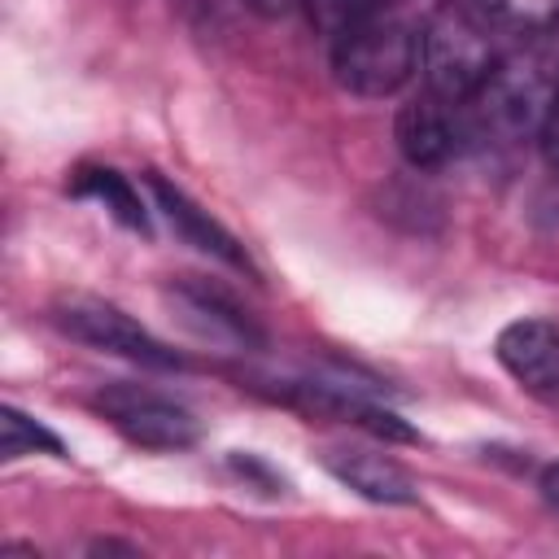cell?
Segmentation results:
<instances>
[{
	"mask_svg": "<svg viewBox=\"0 0 559 559\" xmlns=\"http://www.w3.org/2000/svg\"><path fill=\"white\" fill-rule=\"evenodd\" d=\"M52 323L66 336H74V341H83L92 349H109L118 358H131L140 367H153V371H179L183 367V358L170 345H162L127 310H118V306H109L100 297H70V301H61L52 310Z\"/></svg>",
	"mask_w": 559,
	"mask_h": 559,
	"instance_id": "277c9868",
	"label": "cell"
},
{
	"mask_svg": "<svg viewBox=\"0 0 559 559\" xmlns=\"http://www.w3.org/2000/svg\"><path fill=\"white\" fill-rule=\"evenodd\" d=\"M301 4H306L310 22H314L323 35L336 39L341 31H349V26H358V22L376 17V13H384L389 0H301Z\"/></svg>",
	"mask_w": 559,
	"mask_h": 559,
	"instance_id": "5bb4252c",
	"label": "cell"
},
{
	"mask_svg": "<svg viewBox=\"0 0 559 559\" xmlns=\"http://www.w3.org/2000/svg\"><path fill=\"white\" fill-rule=\"evenodd\" d=\"M498 61L502 57L493 48V26L472 4H450L424 26L419 70L428 92L450 105H467Z\"/></svg>",
	"mask_w": 559,
	"mask_h": 559,
	"instance_id": "6da1fadb",
	"label": "cell"
},
{
	"mask_svg": "<svg viewBox=\"0 0 559 559\" xmlns=\"http://www.w3.org/2000/svg\"><path fill=\"white\" fill-rule=\"evenodd\" d=\"M148 188H153V197H157V210L166 214V223L192 245V249H201V253H210V258H218V262H227V266H236V271H249V258H245V249L236 245V236L223 227V223H214L188 192H179L175 183H166V179H148Z\"/></svg>",
	"mask_w": 559,
	"mask_h": 559,
	"instance_id": "9c48e42d",
	"label": "cell"
},
{
	"mask_svg": "<svg viewBox=\"0 0 559 559\" xmlns=\"http://www.w3.org/2000/svg\"><path fill=\"white\" fill-rule=\"evenodd\" d=\"M537 140H542V153H546V162L559 170V79H555V92H550V105H546V118H542V131H537Z\"/></svg>",
	"mask_w": 559,
	"mask_h": 559,
	"instance_id": "9a60e30c",
	"label": "cell"
},
{
	"mask_svg": "<svg viewBox=\"0 0 559 559\" xmlns=\"http://www.w3.org/2000/svg\"><path fill=\"white\" fill-rule=\"evenodd\" d=\"M419 39L411 22L376 13L332 39V74L354 96H393L419 70Z\"/></svg>",
	"mask_w": 559,
	"mask_h": 559,
	"instance_id": "7a4b0ae2",
	"label": "cell"
},
{
	"mask_svg": "<svg viewBox=\"0 0 559 559\" xmlns=\"http://www.w3.org/2000/svg\"><path fill=\"white\" fill-rule=\"evenodd\" d=\"M323 463H328V472H332L341 485H349V489H354V493H362L367 502L406 507V502H415V498H419V489H415L411 472H406L397 459H389V454H367V450H328V454H323Z\"/></svg>",
	"mask_w": 559,
	"mask_h": 559,
	"instance_id": "ba28073f",
	"label": "cell"
},
{
	"mask_svg": "<svg viewBox=\"0 0 559 559\" xmlns=\"http://www.w3.org/2000/svg\"><path fill=\"white\" fill-rule=\"evenodd\" d=\"M542 61H546L550 70H559V17L546 26V52H542Z\"/></svg>",
	"mask_w": 559,
	"mask_h": 559,
	"instance_id": "2e32d148",
	"label": "cell"
},
{
	"mask_svg": "<svg viewBox=\"0 0 559 559\" xmlns=\"http://www.w3.org/2000/svg\"><path fill=\"white\" fill-rule=\"evenodd\" d=\"M92 406L135 445L144 450H188L201 437V424L188 406H179L166 393L140 389V384H105Z\"/></svg>",
	"mask_w": 559,
	"mask_h": 559,
	"instance_id": "5b68a950",
	"label": "cell"
},
{
	"mask_svg": "<svg viewBox=\"0 0 559 559\" xmlns=\"http://www.w3.org/2000/svg\"><path fill=\"white\" fill-rule=\"evenodd\" d=\"M459 105L441 100V96H424L402 105L397 114V148L415 170H437L445 166L459 148H463V122L454 114Z\"/></svg>",
	"mask_w": 559,
	"mask_h": 559,
	"instance_id": "52a82bcc",
	"label": "cell"
},
{
	"mask_svg": "<svg viewBox=\"0 0 559 559\" xmlns=\"http://www.w3.org/2000/svg\"><path fill=\"white\" fill-rule=\"evenodd\" d=\"M498 362L515 384L542 397H559V323L550 319H515L493 341Z\"/></svg>",
	"mask_w": 559,
	"mask_h": 559,
	"instance_id": "8992f818",
	"label": "cell"
},
{
	"mask_svg": "<svg viewBox=\"0 0 559 559\" xmlns=\"http://www.w3.org/2000/svg\"><path fill=\"white\" fill-rule=\"evenodd\" d=\"M249 4H258V9H266V13H280V9H288V4H297V0H249Z\"/></svg>",
	"mask_w": 559,
	"mask_h": 559,
	"instance_id": "ac0fdd59",
	"label": "cell"
},
{
	"mask_svg": "<svg viewBox=\"0 0 559 559\" xmlns=\"http://www.w3.org/2000/svg\"><path fill=\"white\" fill-rule=\"evenodd\" d=\"M74 192H79V197H96L122 227L148 231V214H144V205H140V192L127 183V175L105 170V166H92V170H79Z\"/></svg>",
	"mask_w": 559,
	"mask_h": 559,
	"instance_id": "8fae6325",
	"label": "cell"
},
{
	"mask_svg": "<svg viewBox=\"0 0 559 559\" xmlns=\"http://www.w3.org/2000/svg\"><path fill=\"white\" fill-rule=\"evenodd\" d=\"M555 79L559 74H550V66L542 57L498 61L493 74L480 83V92L467 100L476 127L485 135H498V140L537 135L542 118H546V105H550V92H555Z\"/></svg>",
	"mask_w": 559,
	"mask_h": 559,
	"instance_id": "3957f363",
	"label": "cell"
},
{
	"mask_svg": "<svg viewBox=\"0 0 559 559\" xmlns=\"http://www.w3.org/2000/svg\"><path fill=\"white\" fill-rule=\"evenodd\" d=\"M493 31H546L559 17V0H467Z\"/></svg>",
	"mask_w": 559,
	"mask_h": 559,
	"instance_id": "4fadbf2b",
	"label": "cell"
},
{
	"mask_svg": "<svg viewBox=\"0 0 559 559\" xmlns=\"http://www.w3.org/2000/svg\"><path fill=\"white\" fill-rule=\"evenodd\" d=\"M35 450L57 454V459L66 454V445H61V437L52 428H44L39 419H31L17 406H0V454L4 459H22V454H35Z\"/></svg>",
	"mask_w": 559,
	"mask_h": 559,
	"instance_id": "7c38bea8",
	"label": "cell"
},
{
	"mask_svg": "<svg viewBox=\"0 0 559 559\" xmlns=\"http://www.w3.org/2000/svg\"><path fill=\"white\" fill-rule=\"evenodd\" d=\"M179 306L188 314H201V332L218 336V341H258V328L249 323V314H240L223 293L201 288V284H179Z\"/></svg>",
	"mask_w": 559,
	"mask_h": 559,
	"instance_id": "30bf717a",
	"label": "cell"
},
{
	"mask_svg": "<svg viewBox=\"0 0 559 559\" xmlns=\"http://www.w3.org/2000/svg\"><path fill=\"white\" fill-rule=\"evenodd\" d=\"M542 493H546V502L559 511V463H550V467L542 472Z\"/></svg>",
	"mask_w": 559,
	"mask_h": 559,
	"instance_id": "e0dca14e",
	"label": "cell"
}]
</instances>
